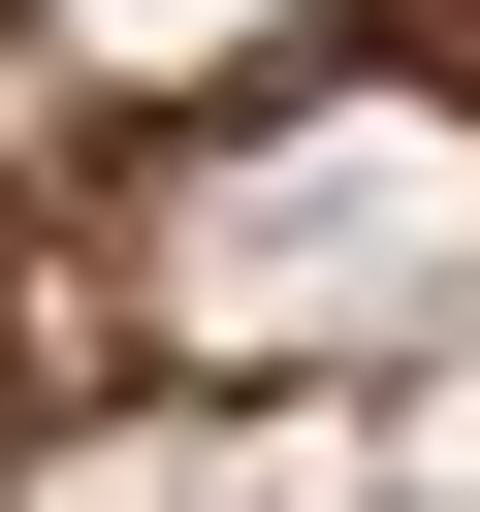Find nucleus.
I'll use <instances>...</instances> for the list:
<instances>
[{"label":"nucleus","instance_id":"obj_1","mask_svg":"<svg viewBox=\"0 0 480 512\" xmlns=\"http://www.w3.org/2000/svg\"><path fill=\"white\" fill-rule=\"evenodd\" d=\"M0 512H480V0H0Z\"/></svg>","mask_w":480,"mask_h":512}]
</instances>
